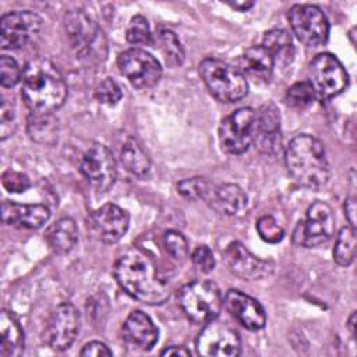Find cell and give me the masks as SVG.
<instances>
[{"instance_id": "obj_44", "label": "cell", "mask_w": 357, "mask_h": 357, "mask_svg": "<svg viewBox=\"0 0 357 357\" xmlns=\"http://www.w3.org/2000/svg\"><path fill=\"white\" fill-rule=\"evenodd\" d=\"M347 326H349L351 335L354 336L356 335V312H351V315H350V318L347 321Z\"/></svg>"}, {"instance_id": "obj_34", "label": "cell", "mask_w": 357, "mask_h": 357, "mask_svg": "<svg viewBox=\"0 0 357 357\" xmlns=\"http://www.w3.org/2000/svg\"><path fill=\"white\" fill-rule=\"evenodd\" d=\"M163 244L167 254L176 261H184L188 255V244L185 237L176 230H167L163 234Z\"/></svg>"}, {"instance_id": "obj_11", "label": "cell", "mask_w": 357, "mask_h": 357, "mask_svg": "<svg viewBox=\"0 0 357 357\" xmlns=\"http://www.w3.org/2000/svg\"><path fill=\"white\" fill-rule=\"evenodd\" d=\"M79 311L73 304L63 303L50 314L45 326L43 339L50 349L63 351L74 343L79 332Z\"/></svg>"}, {"instance_id": "obj_24", "label": "cell", "mask_w": 357, "mask_h": 357, "mask_svg": "<svg viewBox=\"0 0 357 357\" xmlns=\"http://www.w3.org/2000/svg\"><path fill=\"white\" fill-rule=\"evenodd\" d=\"M273 64V56L262 45L247 49L238 59L240 71L258 79H269Z\"/></svg>"}, {"instance_id": "obj_14", "label": "cell", "mask_w": 357, "mask_h": 357, "mask_svg": "<svg viewBox=\"0 0 357 357\" xmlns=\"http://www.w3.org/2000/svg\"><path fill=\"white\" fill-rule=\"evenodd\" d=\"M79 170L98 191H107L114 184L117 176L116 159L103 144H92L84 152Z\"/></svg>"}, {"instance_id": "obj_2", "label": "cell", "mask_w": 357, "mask_h": 357, "mask_svg": "<svg viewBox=\"0 0 357 357\" xmlns=\"http://www.w3.org/2000/svg\"><path fill=\"white\" fill-rule=\"evenodd\" d=\"M21 95L32 114H52L67 98V84L59 68L38 57L26 63L21 78Z\"/></svg>"}, {"instance_id": "obj_13", "label": "cell", "mask_w": 357, "mask_h": 357, "mask_svg": "<svg viewBox=\"0 0 357 357\" xmlns=\"http://www.w3.org/2000/svg\"><path fill=\"white\" fill-rule=\"evenodd\" d=\"M195 347L199 356L234 357L240 354L241 342L233 328L212 319L199 332Z\"/></svg>"}, {"instance_id": "obj_42", "label": "cell", "mask_w": 357, "mask_h": 357, "mask_svg": "<svg viewBox=\"0 0 357 357\" xmlns=\"http://www.w3.org/2000/svg\"><path fill=\"white\" fill-rule=\"evenodd\" d=\"M356 201L354 198H347L344 202V215L347 218V222L350 223V226L354 229L356 226Z\"/></svg>"}, {"instance_id": "obj_10", "label": "cell", "mask_w": 357, "mask_h": 357, "mask_svg": "<svg viewBox=\"0 0 357 357\" xmlns=\"http://www.w3.org/2000/svg\"><path fill=\"white\" fill-rule=\"evenodd\" d=\"M310 84L322 99L339 95L347 85V73L331 53H321L310 64Z\"/></svg>"}, {"instance_id": "obj_17", "label": "cell", "mask_w": 357, "mask_h": 357, "mask_svg": "<svg viewBox=\"0 0 357 357\" xmlns=\"http://www.w3.org/2000/svg\"><path fill=\"white\" fill-rule=\"evenodd\" d=\"M223 261L227 269L244 280H259L273 271V264L255 257L241 243L233 241L223 251Z\"/></svg>"}, {"instance_id": "obj_20", "label": "cell", "mask_w": 357, "mask_h": 357, "mask_svg": "<svg viewBox=\"0 0 357 357\" xmlns=\"http://www.w3.org/2000/svg\"><path fill=\"white\" fill-rule=\"evenodd\" d=\"M49 208L42 204H15L10 201L1 204V219L8 226L38 229L49 220Z\"/></svg>"}, {"instance_id": "obj_3", "label": "cell", "mask_w": 357, "mask_h": 357, "mask_svg": "<svg viewBox=\"0 0 357 357\" xmlns=\"http://www.w3.org/2000/svg\"><path fill=\"white\" fill-rule=\"evenodd\" d=\"M284 160L290 176L303 187L319 190L329 180V163L324 144L312 135L294 137L286 148Z\"/></svg>"}, {"instance_id": "obj_39", "label": "cell", "mask_w": 357, "mask_h": 357, "mask_svg": "<svg viewBox=\"0 0 357 357\" xmlns=\"http://www.w3.org/2000/svg\"><path fill=\"white\" fill-rule=\"evenodd\" d=\"M1 181H3L4 188L10 192H24L31 185L29 178L25 174L18 173V172H11V170H8L3 174Z\"/></svg>"}, {"instance_id": "obj_29", "label": "cell", "mask_w": 357, "mask_h": 357, "mask_svg": "<svg viewBox=\"0 0 357 357\" xmlns=\"http://www.w3.org/2000/svg\"><path fill=\"white\" fill-rule=\"evenodd\" d=\"M28 132L38 142H50L54 139L56 124L52 114H32L28 120Z\"/></svg>"}, {"instance_id": "obj_40", "label": "cell", "mask_w": 357, "mask_h": 357, "mask_svg": "<svg viewBox=\"0 0 357 357\" xmlns=\"http://www.w3.org/2000/svg\"><path fill=\"white\" fill-rule=\"evenodd\" d=\"M79 354L85 357H102V356H112V350L105 343L93 340L86 343L79 351Z\"/></svg>"}, {"instance_id": "obj_26", "label": "cell", "mask_w": 357, "mask_h": 357, "mask_svg": "<svg viewBox=\"0 0 357 357\" xmlns=\"http://www.w3.org/2000/svg\"><path fill=\"white\" fill-rule=\"evenodd\" d=\"M120 160L124 165V167L138 176V177H144L149 169H151V162L149 158L146 156V153L144 152V149L141 148V145L137 142L135 138H126L123 141V144L120 145Z\"/></svg>"}, {"instance_id": "obj_4", "label": "cell", "mask_w": 357, "mask_h": 357, "mask_svg": "<svg viewBox=\"0 0 357 357\" xmlns=\"http://www.w3.org/2000/svg\"><path fill=\"white\" fill-rule=\"evenodd\" d=\"M64 28L77 59L89 66H96L106 60V36L88 14L82 10H70L64 15Z\"/></svg>"}, {"instance_id": "obj_31", "label": "cell", "mask_w": 357, "mask_h": 357, "mask_svg": "<svg viewBox=\"0 0 357 357\" xmlns=\"http://www.w3.org/2000/svg\"><path fill=\"white\" fill-rule=\"evenodd\" d=\"M315 99V91L310 82H296L286 92V103L293 109H305L312 105Z\"/></svg>"}, {"instance_id": "obj_6", "label": "cell", "mask_w": 357, "mask_h": 357, "mask_svg": "<svg viewBox=\"0 0 357 357\" xmlns=\"http://www.w3.org/2000/svg\"><path fill=\"white\" fill-rule=\"evenodd\" d=\"M178 301L185 317L195 324H206L219 315L223 297L219 287L209 280H197L180 290Z\"/></svg>"}, {"instance_id": "obj_32", "label": "cell", "mask_w": 357, "mask_h": 357, "mask_svg": "<svg viewBox=\"0 0 357 357\" xmlns=\"http://www.w3.org/2000/svg\"><path fill=\"white\" fill-rule=\"evenodd\" d=\"M212 187L204 177H191L181 180L177 184V191L187 199H208Z\"/></svg>"}, {"instance_id": "obj_16", "label": "cell", "mask_w": 357, "mask_h": 357, "mask_svg": "<svg viewBox=\"0 0 357 357\" xmlns=\"http://www.w3.org/2000/svg\"><path fill=\"white\" fill-rule=\"evenodd\" d=\"M128 213L114 204H105L95 209L88 218V229L91 234L105 243H117L128 229Z\"/></svg>"}, {"instance_id": "obj_12", "label": "cell", "mask_w": 357, "mask_h": 357, "mask_svg": "<svg viewBox=\"0 0 357 357\" xmlns=\"http://www.w3.org/2000/svg\"><path fill=\"white\" fill-rule=\"evenodd\" d=\"M120 73L138 89H145L156 85L162 77L159 61L142 49H128L117 57Z\"/></svg>"}, {"instance_id": "obj_33", "label": "cell", "mask_w": 357, "mask_h": 357, "mask_svg": "<svg viewBox=\"0 0 357 357\" xmlns=\"http://www.w3.org/2000/svg\"><path fill=\"white\" fill-rule=\"evenodd\" d=\"M126 38L134 45H148L151 42V29L145 17L135 15L130 20Z\"/></svg>"}, {"instance_id": "obj_36", "label": "cell", "mask_w": 357, "mask_h": 357, "mask_svg": "<svg viewBox=\"0 0 357 357\" xmlns=\"http://www.w3.org/2000/svg\"><path fill=\"white\" fill-rule=\"evenodd\" d=\"M22 78V71L18 63L10 57L3 54L0 57V82L4 88H11L17 85Z\"/></svg>"}, {"instance_id": "obj_38", "label": "cell", "mask_w": 357, "mask_h": 357, "mask_svg": "<svg viewBox=\"0 0 357 357\" xmlns=\"http://www.w3.org/2000/svg\"><path fill=\"white\" fill-rule=\"evenodd\" d=\"M192 262L198 271L204 273H209L215 268V258L208 245H198L192 252Z\"/></svg>"}, {"instance_id": "obj_41", "label": "cell", "mask_w": 357, "mask_h": 357, "mask_svg": "<svg viewBox=\"0 0 357 357\" xmlns=\"http://www.w3.org/2000/svg\"><path fill=\"white\" fill-rule=\"evenodd\" d=\"M14 119V113L11 110V105H8L6 100H3L1 103V139H6L7 137V126H11V121Z\"/></svg>"}, {"instance_id": "obj_45", "label": "cell", "mask_w": 357, "mask_h": 357, "mask_svg": "<svg viewBox=\"0 0 357 357\" xmlns=\"http://www.w3.org/2000/svg\"><path fill=\"white\" fill-rule=\"evenodd\" d=\"M230 6L240 10V11H247L250 7H252V3H241V4L240 3H231Z\"/></svg>"}, {"instance_id": "obj_43", "label": "cell", "mask_w": 357, "mask_h": 357, "mask_svg": "<svg viewBox=\"0 0 357 357\" xmlns=\"http://www.w3.org/2000/svg\"><path fill=\"white\" fill-rule=\"evenodd\" d=\"M162 356H191L190 350H187L184 346H170L160 353Z\"/></svg>"}, {"instance_id": "obj_25", "label": "cell", "mask_w": 357, "mask_h": 357, "mask_svg": "<svg viewBox=\"0 0 357 357\" xmlns=\"http://www.w3.org/2000/svg\"><path fill=\"white\" fill-rule=\"evenodd\" d=\"M45 237L53 251L66 254L77 244L78 229L71 218H61L46 230Z\"/></svg>"}, {"instance_id": "obj_22", "label": "cell", "mask_w": 357, "mask_h": 357, "mask_svg": "<svg viewBox=\"0 0 357 357\" xmlns=\"http://www.w3.org/2000/svg\"><path fill=\"white\" fill-rule=\"evenodd\" d=\"M206 201L218 212L229 216H237L245 211L248 197L241 187L231 183H223L212 187Z\"/></svg>"}, {"instance_id": "obj_7", "label": "cell", "mask_w": 357, "mask_h": 357, "mask_svg": "<svg viewBox=\"0 0 357 357\" xmlns=\"http://www.w3.org/2000/svg\"><path fill=\"white\" fill-rule=\"evenodd\" d=\"M335 233V216L332 208L317 201L307 209L305 218L300 220L293 231V241L300 247H318L325 244Z\"/></svg>"}, {"instance_id": "obj_15", "label": "cell", "mask_w": 357, "mask_h": 357, "mask_svg": "<svg viewBox=\"0 0 357 357\" xmlns=\"http://www.w3.org/2000/svg\"><path fill=\"white\" fill-rule=\"evenodd\" d=\"M42 18L29 10L11 11L1 17L0 45L3 49H21L40 31Z\"/></svg>"}, {"instance_id": "obj_18", "label": "cell", "mask_w": 357, "mask_h": 357, "mask_svg": "<svg viewBox=\"0 0 357 357\" xmlns=\"http://www.w3.org/2000/svg\"><path fill=\"white\" fill-rule=\"evenodd\" d=\"M252 142L266 155H276L280 152V116L273 103L264 105L257 113Z\"/></svg>"}, {"instance_id": "obj_19", "label": "cell", "mask_w": 357, "mask_h": 357, "mask_svg": "<svg viewBox=\"0 0 357 357\" xmlns=\"http://www.w3.org/2000/svg\"><path fill=\"white\" fill-rule=\"evenodd\" d=\"M225 305L229 312L247 329L258 331L265 326L266 315L264 307L251 296L230 289L225 296Z\"/></svg>"}, {"instance_id": "obj_30", "label": "cell", "mask_w": 357, "mask_h": 357, "mask_svg": "<svg viewBox=\"0 0 357 357\" xmlns=\"http://www.w3.org/2000/svg\"><path fill=\"white\" fill-rule=\"evenodd\" d=\"M159 42L166 61L172 66H181L184 61V49L176 33L170 29H160Z\"/></svg>"}, {"instance_id": "obj_35", "label": "cell", "mask_w": 357, "mask_h": 357, "mask_svg": "<svg viewBox=\"0 0 357 357\" xmlns=\"http://www.w3.org/2000/svg\"><path fill=\"white\" fill-rule=\"evenodd\" d=\"M257 230H258L259 237L264 241L272 243V244L279 243L284 236V230L279 225V222L273 216H268V215L258 219Z\"/></svg>"}, {"instance_id": "obj_27", "label": "cell", "mask_w": 357, "mask_h": 357, "mask_svg": "<svg viewBox=\"0 0 357 357\" xmlns=\"http://www.w3.org/2000/svg\"><path fill=\"white\" fill-rule=\"evenodd\" d=\"M356 252V234L351 226H344L340 229L336 237L333 248V259L340 266H347L353 262Z\"/></svg>"}, {"instance_id": "obj_37", "label": "cell", "mask_w": 357, "mask_h": 357, "mask_svg": "<svg viewBox=\"0 0 357 357\" xmlns=\"http://www.w3.org/2000/svg\"><path fill=\"white\" fill-rule=\"evenodd\" d=\"M121 88L120 85L112 79V78H106L103 79L100 84H98V86L95 88V98L98 102L113 106L116 105L120 99H121Z\"/></svg>"}, {"instance_id": "obj_28", "label": "cell", "mask_w": 357, "mask_h": 357, "mask_svg": "<svg viewBox=\"0 0 357 357\" xmlns=\"http://www.w3.org/2000/svg\"><path fill=\"white\" fill-rule=\"evenodd\" d=\"M262 46L273 56V59L276 56L280 57H291L293 52V43H291V36L284 31V29H271L265 33L264 40H262Z\"/></svg>"}, {"instance_id": "obj_5", "label": "cell", "mask_w": 357, "mask_h": 357, "mask_svg": "<svg viewBox=\"0 0 357 357\" xmlns=\"http://www.w3.org/2000/svg\"><path fill=\"white\" fill-rule=\"evenodd\" d=\"M199 74L211 95L220 102H237L248 92L245 75L238 68L222 60L212 57L202 60Z\"/></svg>"}, {"instance_id": "obj_21", "label": "cell", "mask_w": 357, "mask_h": 357, "mask_svg": "<svg viewBox=\"0 0 357 357\" xmlns=\"http://www.w3.org/2000/svg\"><path fill=\"white\" fill-rule=\"evenodd\" d=\"M121 332L127 343L141 350L152 349L159 337L153 321L142 311H132L124 321Z\"/></svg>"}, {"instance_id": "obj_23", "label": "cell", "mask_w": 357, "mask_h": 357, "mask_svg": "<svg viewBox=\"0 0 357 357\" xmlns=\"http://www.w3.org/2000/svg\"><path fill=\"white\" fill-rule=\"evenodd\" d=\"M24 351V331L10 311L0 314V356L17 357Z\"/></svg>"}, {"instance_id": "obj_1", "label": "cell", "mask_w": 357, "mask_h": 357, "mask_svg": "<svg viewBox=\"0 0 357 357\" xmlns=\"http://www.w3.org/2000/svg\"><path fill=\"white\" fill-rule=\"evenodd\" d=\"M113 275L119 286L141 303L159 305L169 298V287L158 275L153 262L138 250L121 254L114 264Z\"/></svg>"}, {"instance_id": "obj_8", "label": "cell", "mask_w": 357, "mask_h": 357, "mask_svg": "<svg viewBox=\"0 0 357 357\" xmlns=\"http://www.w3.org/2000/svg\"><path fill=\"white\" fill-rule=\"evenodd\" d=\"M296 38L307 46H321L328 40L329 22L324 11L312 4H296L287 14Z\"/></svg>"}, {"instance_id": "obj_9", "label": "cell", "mask_w": 357, "mask_h": 357, "mask_svg": "<svg viewBox=\"0 0 357 357\" xmlns=\"http://www.w3.org/2000/svg\"><path fill=\"white\" fill-rule=\"evenodd\" d=\"M257 113L251 107H241L225 117L219 126V141L227 153H244L254 141Z\"/></svg>"}]
</instances>
